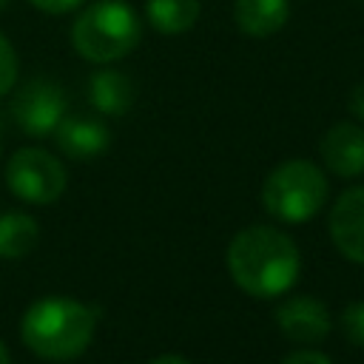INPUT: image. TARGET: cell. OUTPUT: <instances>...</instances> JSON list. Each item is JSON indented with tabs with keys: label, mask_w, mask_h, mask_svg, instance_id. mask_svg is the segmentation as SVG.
I'll list each match as a JSON object with an SVG mask.
<instances>
[{
	"label": "cell",
	"mask_w": 364,
	"mask_h": 364,
	"mask_svg": "<svg viewBox=\"0 0 364 364\" xmlns=\"http://www.w3.org/2000/svg\"><path fill=\"white\" fill-rule=\"evenodd\" d=\"M301 270L296 242L270 225H250L228 245V273L239 290L253 299L284 296Z\"/></svg>",
	"instance_id": "6da1fadb"
},
{
	"label": "cell",
	"mask_w": 364,
	"mask_h": 364,
	"mask_svg": "<svg viewBox=\"0 0 364 364\" xmlns=\"http://www.w3.org/2000/svg\"><path fill=\"white\" fill-rule=\"evenodd\" d=\"M97 318V307L68 296H46L23 313L20 338L43 361H71L88 350Z\"/></svg>",
	"instance_id": "7a4b0ae2"
},
{
	"label": "cell",
	"mask_w": 364,
	"mask_h": 364,
	"mask_svg": "<svg viewBox=\"0 0 364 364\" xmlns=\"http://www.w3.org/2000/svg\"><path fill=\"white\" fill-rule=\"evenodd\" d=\"M142 37V20L125 0H94L71 23L74 51L97 65L128 57Z\"/></svg>",
	"instance_id": "3957f363"
},
{
	"label": "cell",
	"mask_w": 364,
	"mask_h": 364,
	"mask_svg": "<svg viewBox=\"0 0 364 364\" xmlns=\"http://www.w3.org/2000/svg\"><path fill=\"white\" fill-rule=\"evenodd\" d=\"M327 202V176L307 159H287L276 165L262 185L264 210L287 225L313 219Z\"/></svg>",
	"instance_id": "277c9868"
},
{
	"label": "cell",
	"mask_w": 364,
	"mask_h": 364,
	"mask_svg": "<svg viewBox=\"0 0 364 364\" xmlns=\"http://www.w3.org/2000/svg\"><path fill=\"white\" fill-rule=\"evenodd\" d=\"M65 182L63 162L43 148H17L6 162V185L23 202L51 205L63 196Z\"/></svg>",
	"instance_id": "5b68a950"
},
{
	"label": "cell",
	"mask_w": 364,
	"mask_h": 364,
	"mask_svg": "<svg viewBox=\"0 0 364 364\" xmlns=\"http://www.w3.org/2000/svg\"><path fill=\"white\" fill-rule=\"evenodd\" d=\"M11 119L28 136H51L65 117V91L48 77L28 80L11 97Z\"/></svg>",
	"instance_id": "8992f818"
},
{
	"label": "cell",
	"mask_w": 364,
	"mask_h": 364,
	"mask_svg": "<svg viewBox=\"0 0 364 364\" xmlns=\"http://www.w3.org/2000/svg\"><path fill=\"white\" fill-rule=\"evenodd\" d=\"M330 239L344 259L364 264V185L347 188L330 208Z\"/></svg>",
	"instance_id": "52a82bcc"
},
{
	"label": "cell",
	"mask_w": 364,
	"mask_h": 364,
	"mask_svg": "<svg viewBox=\"0 0 364 364\" xmlns=\"http://www.w3.org/2000/svg\"><path fill=\"white\" fill-rule=\"evenodd\" d=\"M276 324L296 344H318L330 333V310L316 296H290L279 304Z\"/></svg>",
	"instance_id": "ba28073f"
},
{
	"label": "cell",
	"mask_w": 364,
	"mask_h": 364,
	"mask_svg": "<svg viewBox=\"0 0 364 364\" xmlns=\"http://www.w3.org/2000/svg\"><path fill=\"white\" fill-rule=\"evenodd\" d=\"M51 139L57 142V148L77 162H91L100 154L108 151L111 145V131L102 119L97 117H63L60 125L54 128Z\"/></svg>",
	"instance_id": "9c48e42d"
},
{
	"label": "cell",
	"mask_w": 364,
	"mask_h": 364,
	"mask_svg": "<svg viewBox=\"0 0 364 364\" xmlns=\"http://www.w3.org/2000/svg\"><path fill=\"white\" fill-rule=\"evenodd\" d=\"M324 165L344 179L364 173V128L355 122H336L318 142Z\"/></svg>",
	"instance_id": "30bf717a"
},
{
	"label": "cell",
	"mask_w": 364,
	"mask_h": 364,
	"mask_svg": "<svg viewBox=\"0 0 364 364\" xmlns=\"http://www.w3.org/2000/svg\"><path fill=\"white\" fill-rule=\"evenodd\" d=\"M290 17V0H233V23L253 40L273 37Z\"/></svg>",
	"instance_id": "8fae6325"
},
{
	"label": "cell",
	"mask_w": 364,
	"mask_h": 364,
	"mask_svg": "<svg viewBox=\"0 0 364 364\" xmlns=\"http://www.w3.org/2000/svg\"><path fill=\"white\" fill-rule=\"evenodd\" d=\"M88 100H91L94 111H100L105 117H122L125 111H131V105L136 100V88L128 74H122L117 68H100L91 74Z\"/></svg>",
	"instance_id": "7c38bea8"
},
{
	"label": "cell",
	"mask_w": 364,
	"mask_h": 364,
	"mask_svg": "<svg viewBox=\"0 0 364 364\" xmlns=\"http://www.w3.org/2000/svg\"><path fill=\"white\" fill-rule=\"evenodd\" d=\"M202 0H145V17L159 34L176 37L196 26Z\"/></svg>",
	"instance_id": "4fadbf2b"
},
{
	"label": "cell",
	"mask_w": 364,
	"mask_h": 364,
	"mask_svg": "<svg viewBox=\"0 0 364 364\" xmlns=\"http://www.w3.org/2000/svg\"><path fill=\"white\" fill-rule=\"evenodd\" d=\"M40 228L28 213L0 216V259H23L37 247Z\"/></svg>",
	"instance_id": "5bb4252c"
},
{
	"label": "cell",
	"mask_w": 364,
	"mask_h": 364,
	"mask_svg": "<svg viewBox=\"0 0 364 364\" xmlns=\"http://www.w3.org/2000/svg\"><path fill=\"white\" fill-rule=\"evenodd\" d=\"M17 71H20L17 51H14V46H11V40L0 34V97H6V94L14 88Z\"/></svg>",
	"instance_id": "9a60e30c"
},
{
	"label": "cell",
	"mask_w": 364,
	"mask_h": 364,
	"mask_svg": "<svg viewBox=\"0 0 364 364\" xmlns=\"http://www.w3.org/2000/svg\"><path fill=\"white\" fill-rule=\"evenodd\" d=\"M341 333L353 347L364 350V301H353L341 313Z\"/></svg>",
	"instance_id": "2e32d148"
},
{
	"label": "cell",
	"mask_w": 364,
	"mask_h": 364,
	"mask_svg": "<svg viewBox=\"0 0 364 364\" xmlns=\"http://www.w3.org/2000/svg\"><path fill=\"white\" fill-rule=\"evenodd\" d=\"M28 3L43 14H68V11L80 9L85 0H28Z\"/></svg>",
	"instance_id": "e0dca14e"
},
{
	"label": "cell",
	"mask_w": 364,
	"mask_h": 364,
	"mask_svg": "<svg viewBox=\"0 0 364 364\" xmlns=\"http://www.w3.org/2000/svg\"><path fill=\"white\" fill-rule=\"evenodd\" d=\"M279 364H333V361L318 350H296V353L284 355Z\"/></svg>",
	"instance_id": "ac0fdd59"
},
{
	"label": "cell",
	"mask_w": 364,
	"mask_h": 364,
	"mask_svg": "<svg viewBox=\"0 0 364 364\" xmlns=\"http://www.w3.org/2000/svg\"><path fill=\"white\" fill-rule=\"evenodd\" d=\"M347 108H350V114H353L355 119L364 122V80L353 85V91H350V97H347Z\"/></svg>",
	"instance_id": "d6986e66"
},
{
	"label": "cell",
	"mask_w": 364,
	"mask_h": 364,
	"mask_svg": "<svg viewBox=\"0 0 364 364\" xmlns=\"http://www.w3.org/2000/svg\"><path fill=\"white\" fill-rule=\"evenodd\" d=\"M148 364H191L185 355H176V353H165V355H156L154 361H148Z\"/></svg>",
	"instance_id": "ffe728a7"
},
{
	"label": "cell",
	"mask_w": 364,
	"mask_h": 364,
	"mask_svg": "<svg viewBox=\"0 0 364 364\" xmlns=\"http://www.w3.org/2000/svg\"><path fill=\"white\" fill-rule=\"evenodd\" d=\"M0 364H11V355H9V350H6L3 341H0Z\"/></svg>",
	"instance_id": "44dd1931"
},
{
	"label": "cell",
	"mask_w": 364,
	"mask_h": 364,
	"mask_svg": "<svg viewBox=\"0 0 364 364\" xmlns=\"http://www.w3.org/2000/svg\"><path fill=\"white\" fill-rule=\"evenodd\" d=\"M6 9H9V0H0V14H3Z\"/></svg>",
	"instance_id": "7402d4cb"
},
{
	"label": "cell",
	"mask_w": 364,
	"mask_h": 364,
	"mask_svg": "<svg viewBox=\"0 0 364 364\" xmlns=\"http://www.w3.org/2000/svg\"><path fill=\"white\" fill-rule=\"evenodd\" d=\"M0 151H3V122H0Z\"/></svg>",
	"instance_id": "603a6c76"
}]
</instances>
